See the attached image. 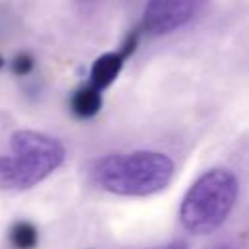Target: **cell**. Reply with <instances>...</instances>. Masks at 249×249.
I'll use <instances>...</instances> for the list:
<instances>
[{"label":"cell","instance_id":"cell-3","mask_svg":"<svg viewBox=\"0 0 249 249\" xmlns=\"http://www.w3.org/2000/svg\"><path fill=\"white\" fill-rule=\"evenodd\" d=\"M10 146L12 156H0V189L6 191L29 189L64 161L62 144L41 132L18 130Z\"/></svg>","mask_w":249,"mask_h":249},{"label":"cell","instance_id":"cell-4","mask_svg":"<svg viewBox=\"0 0 249 249\" xmlns=\"http://www.w3.org/2000/svg\"><path fill=\"white\" fill-rule=\"evenodd\" d=\"M200 0H148L142 27L150 35H167L187 25L198 12Z\"/></svg>","mask_w":249,"mask_h":249},{"label":"cell","instance_id":"cell-2","mask_svg":"<svg viewBox=\"0 0 249 249\" xmlns=\"http://www.w3.org/2000/svg\"><path fill=\"white\" fill-rule=\"evenodd\" d=\"M237 179L231 171L214 167L202 173L183 196L179 218L187 231L195 235L212 233L230 216L237 200Z\"/></svg>","mask_w":249,"mask_h":249},{"label":"cell","instance_id":"cell-11","mask_svg":"<svg viewBox=\"0 0 249 249\" xmlns=\"http://www.w3.org/2000/svg\"><path fill=\"white\" fill-rule=\"evenodd\" d=\"M80 2H82V4H95L97 0H80Z\"/></svg>","mask_w":249,"mask_h":249},{"label":"cell","instance_id":"cell-10","mask_svg":"<svg viewBox=\"0 0 249 249\" xmlns=\"http://www.w3.org/2000/svg\"><path fill=\"white\" fill-rule=\"evenodd\" d=\"M208 249H237V247H235V245H231V243L222 241V243H216V245H212V247H208Z\"/></svg>","mask_w":249,"mask_h":249},{"label":"cell","instance_id":"cell-6","mask_svg":"<svg viewBox=\"0 0 249 249\" xmlns=\"http://www.w3.org/2000/svg\"><path fill=\"white\" fill-rule=\"evenodd\" d=\"M70 109L80 119H89L97 115V111L101 109V91L91 88L89 84L80 88L70 99Z\"/></svg>","mask_w":249,"mask_h":249},{"label":"cell","instance_id":"cell-7","mask_svg":"<svg viewBox=\"0 0 249 249\" xmlns=\"http://www.w3.org/2000/svg\"><path fill=\"white\" fill-rule=\"evenodd\" d=\"M10 241L18 249H33L37 245V230L29 222H16L10 230Z\"/></svg>","mask_w":249,"mask_h":249},{"label":"cell","instance_id":"cell-8","mask_svg":"<svg viewBox=\"0 0 249 249\" xmlns=\"http://www.w3.org/2000/svg\"><path fill=\"white\" fill-rule=\"evenodd\" d=\"M33 68V58L29 54H18L14 60H12V70L18 74V76H25L29 74Z\"/></svg>","mask_w":249,"mask_h":249},{"label":"cell","instance_id":"cell-12","mask_svg":"<svg viewBox=\"0 0 249 249\" xmlns=\"http://www.w3.org/2000/svg\"><path fill=\"white\" fill-rule=\"evenodd\" d=\"M0 66H2V58H0Z\"/></svg>","mask_w":249,"mask_h":249},{"label":"cell","instance_id":"cell-5","mask_svg":"<svg viewBox=\"0 0 249 249\" xmlns=\"http://www.w3.org/2000/svg\"><path fill=\"white\" fill-rule=\"evenodd\" d=\"M134 49H136V41L126 37L124 43H123V47H121L119 51L101 54V56L91 64V72H89V82H88V84H89L91 88L99 89V91H103L105 88H109V86L115 82V78L119 76V72H121L124 60L134 53Z\"/></svg>","mask_w":249,"mask_h":249},{"label":"cell","instance_id":"cell-9","mask_svg":"<svg viewBox=\"0 0 249 249\" xmlns=\"http://www.w3.org/2000/svg\"><path fill=\"white\" fill-rule=\"evenodd\" d=\"M146 249H187V243H183V241H169V243H163V245H158V247H146Z\"/></svg>","mask_w":249,"mask_h":249},{"label":"cell","instance_id":"cell-1","mask_svg":"<svg viewBox=\"0 0 249 249\" xmlns=\"http://www.w3.org/2000/svg\"><path fill=\"white\" fill-rule=\"evenodd\" d=\"M175 171L173 161L160 152L138 150L109 154L89 165V179L99 189L121 196H146L167 187Z\"/></svg>","mask_w":249,"mask_h":249}]
</instances>
